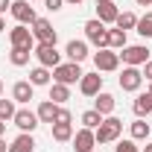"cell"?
I'll return each instance as SVG.
<instances>
[{
  "mask_svg": "<svg viewBox=\"0 0 152 152\" xmlns=\"http://www.w3.org/2000/svg\"><path fill=\"white\" fill-rule=\"evenodd\" d=\"M120 132H123V120L108 114V117H102V123L94 129V137H96V143H114L120 137Z\"/></svg>",
  "mask_w": 152,
  "mask_h": 152,
  "instance_id": "6da1fadb",
  "label": "cell"
},
{
  "mask_svg": "<svg viewBox=\"0 0 152 152\" xmlns=\"http://www.w3.org/2000/svg\"><path fill=\"white\" fill-rule=\"evenodd\" d=\"M85 38L94 44L96 50L108 47V29H105V23H102V20H96V18L85 20Z\"/></svg>",
  "mask_w": 152,
  "mask_h": 152,
  "instance_id": "7a4b0ae2",
  "label": "cell"
},
{
  "mask_svg": "<svg viewBox=\"0 0 152 152\" xmlns=\"http://www.w3.org/2000/svg\"><path fill=\"white\" fill-rule=\"evenodd\" d=\"M94 64H96L99 73H111V70L120 67V53L111 50V47H102V50H96V53H94Z\"/></svg>",
  "mask_w": 152,
  "mask_h": 152,
  "instance_id": "3957f363",
  "label": "cell"
},
{
  "mask_svg": "<svg viewBox=\"0 0 152 152\" xmlns=\"http://www.w3.org/2000/svg\"><path fill=\"white\" fill-rule=\"evenodd\" d=\"M120 58H123L126 67H140V64L149 61V50L143 44H132V47H123L120 50Z\"/></svg>",
  "mask_w": 152,
  "mask_h": 152,
  "instance_id": "277c9868",
  "label": "cell"
},
{
  "mask_svg": "<svg viewBox=\"0 0 152 152\" xmlns=\"http://www.w3.org/2000/svg\"><path fill=\"white\" fill-rule=\"evenodd\" d=\"M53 79L61 82V85H73L82 79V67H79V61H64V64H58L53 67Z\"/></svg>",
  "mask_w": 152,
  "mask_h": 152,
  "instance_id": "5b68a950",
  "label": "cell"
},
{
  "mask_svg": "<svg viewBox=\"0 0 152 152\" xmlns=\"http://www.w3.org/2000/svg\"><path fill=\"white\" fill-rule=\"evenodd\" d=\"M32 53H35L41 67H58V64H61V53L56 50V44H38Z\"/></svg>",
  "mask_w": 152,
  "mask_h": 152,
  "instance_id": "8992f818",
  "label": "cell"
},
{
  "mask_svg": "<svg viewBox=\"0 0 152 152\" xmlns=\"http://www.w3.org/2000/svg\"><path fill=\"white\" fill-rule=\"evenodd\" d=\"M32 38L38 44H56V29L47 18H35L32 20Z\"/></svg>",
  "mask_w": 152,
  "mask_h": 152,
  "instance_id": "52a82bcc",
  "label": "cell"
},
{
  "mask_svg": "<svg viewBox=\"0 0 152 152\" xmlns=\"http://www.w3.org/2000/svg\"><path fill=\"white\" fill-rule=\"evenodd\" d=\"M9 12H12V18L18 20V23H23V26H26V23L32 26V20L38 18V15H35V9L29 6V0H15Z\"/></svg>",
  "mask_w": 152,
  "mask_h": 152,
  "instance_id": "ba28073f",
  "label": "cell"
},
{
  "mask_svg": "<svg viewBox=\"0 0 152 152\" xmlns=\"http://www.w3.org/2000/svg\"><path fill=\"white\" fill-rule=\"evenodd\" d=\"M9 41H12V47H29V50H35L32 29H29V26H23V23H18L15 29H9Z\"/></svg>",
  "mask_w": 152,
  "mask_h": 152,
  "instance_id": "9c48e42d",
  "label": "cell"
},
{
  "mask_svg": "<svg viewBox=\"0 0 152 152\" xmlns=\"http://www.w3.org/2000/svg\"><path fill=\"white\" fill-rule=\"evenodd\" d=\"M12 120H15V126H18L20 132H29V134L35 132L38 123H41V120H38V114H35V111H29V108H18Z\"/></svg>",
  "mask_w": 152,
  "mask_h": 152,
  "instance_id": "30bf717a",
  "label": "cell"
},
{
  "mask_svg": "<svg viewBox=\"0 0 152 152\" xmlns=\"http://www.w3.org/2000/svg\"><path fill=\"white\" fill-rule=\"evenodd\" d=\"M79 91H82L85 96H96L99 94V91H102V76H99V70H96V73H82Z\"/></svg>",
  "mask_w": 152,
  "mask_h": 152,
  "instance_id": "8fae6325",
  "label": "cell"
},
{
  "mask_svg": "<svg viewBox=\"0 0 152 152\" xmlns=\"http://www.w3.org/2000/svg\"><path fill=\"white\" fill-rule=\"evenodd\" d=\"M96 146V137H94V129H79V132L73 134V149L76 152H94Z\"/></svg>",
  "mask_w": 152,
  "mask_h": 152,
  "instance_id": "7c38bea8",
  "label": "cell"
},
{
  "mask_svg": "<svg viewBox=\"0 0 152 152\" xmlns=\"http://www.w3.org/2000/svg\"><path fill=\"white\" fill-rule=\"evenodd\" d=\"M143 85V73L137 70V67H123V73H120V88L123 91H137Z\"/></svg>",
  "mask_w": 152,
  "mask_h": 152,
  "instance_id": "4fadbf2b",
  "label": "cell"
},
{
  "mask_svg": "<svg viewBox=\"0 0 152 152\" xmlns=\"http://www.w3.org/2000/svg\"><path fill=\"white\" fill-rule=\"evenodd\" d=\"M120 15V9L114 6L111 0H102V3H96V20H102V23H114Z\"/></svg>",
  "mask_w": 152,
  "mask_h": 152,
  "instance_id": "5bb4252c",
  "label": "cell"
},
{
  "mask_svg": "<svg viewBox=\"0 0 152 152\" xmlns=\"http://www.w3.org/2000/svg\"><path fill=\"white\" fill-rule=\"evenodd\" d=\"M64 53H67L70 61H85L88 58V41H67Z\"/></svg>",
  "mask_w": 152,
  "mask_h": 152,
  "instance_id": "9a60e30c",
  "label": "cell"
},
{
  "mask_svg": "<svg viewBox=\"0 0 152 152\" xmlns=\"http://www.w3.org/2000/svg\"><path fill=\"white\" fill-rule=\"evenodd\" d=\"M38 120L41 123H56V114H58V105L53 102V99H44L41 105H38Z\"/></svg>",
  "mask_w": 152,
  "mask_h": 152,
  "instance_id": "2e32d148",
  "label": "cell"
},
{
  "mask_svg": "<svg viewBox=\"0 0 152 152\" xmlns=\"http://www.w3.org/2000/svg\"><path fill=\"white\" fill-rule=\"evenodd\" d=\"M32 88H35L32 82H15V88H12V99L26 105V102L32 99Z\"/></svg>",
  "mask_w": 152,
  "mask_h": 152,
  "instance_id": "e0dca14e",
  "label": "cell"
},
{
  "mask_svg": "<svg viewBox=\"0 0 152 152\" xmlns=\"http://www.w3.org/2000/svg\"><path fill=\"white\" fill-rule=\"evenodd\" d=\"M35 149V140H32V134L29 132H20L15 140H12V146H9V152H32Z\"/></svg>",
  "mask_w": 152,
  "mask_h": 152,
  "instance_id": "ac0fdd59",
  "label": "cell"
},
{
  "mask_svg": "<svg viewBox=\"0 0 152 152\" xmlns=\"http://www.w3.org/2000/svg\"><path fill=\"white\" fill-rule=\"evenodd\" d=\"M132 111L137 114V117L152 114V94H149V91H146V94H137V99L132 102Z\"/></svg>",
  "mask_w": 152,
  "mask_h": 152,
  "instance_id": "d6986e66",
  "label": "cell"
},
{
  "mask_svg": "<svg viewBox=\"0 0 152 152\" xmlns=\"http://www.w3.org/2000/svg\"><path fill=\"white\" fill-rule=\"evenodd\" d=\"M94 108L102 114V117H108V114L114 111V96L105 94V91H99V94H96V99H94Z\"/></svg>",
  "mask_w": 152,
  "mask_h": 152,
  "instance_id": "ffe728a7",
  "label": "cell"
},
{
  "mask_svg": "<svg viewBox=\"0 0 152 152\" xmlns=\"http://www.w3.org/2000/svg\"><path fill=\"white\" fill-rule=\"evenodd\" d=\"M53 140H58V143L73 140V126L70 123H53Z\"/></svg>",
  "mask_w": 152,
  "mask_h": 152,
  "instance_id": "44dd1931",
  "label": "cell"
},
{
  "mask_svg": "<svg viewBox=\"0 0 152 152\" xmlns=\"http://www.w3.org/2000/svg\"><path fill=\"white\" fill-rule=\"evenodd\" d=\"M29 56H32V50H29V47H12L9 61H12L15 67H23V64H29Z\"/></svg>",
  "mask_w": 152,
  "mask_h": 152,
  "instance_id": "7402d4cb",
  "label": "cell"
},
{
  "mask_svg": "<svg viewBox=\"0 0 152 152\" xmlns=\"http://www.w3.org/2000/svg\"><path fill=\"white\" fill-rule=\"evenodd\" d=\"M50 99L61 105V102H67L70 99V85H61V82H53V88H50Z\"/></svg>",
  "mask_w": 152,
  "mask_h": 152,
  "instance_id": "603a6c76",
  "label": "cell"
},
{
  "mask_svg": "<svg viewBox=\"0 0 152 152\" xmlns=\"http://www.w3.org/2000/svg\"><path fill=\"white\" fill-rule=\"evenodd\" d=\"M129 132H132V140H146L149 137V123L143 117H137L132 126H129Z\"/></svg>",
  "mask_w": 152,
  "mask_h": 152,
  "instance_id": "cb8c5ba5",
  "label": "cell"
},
{
  "mask_svg": "<svg viewBox=\"0 0 152 152\" xmlns=\"http://www.w3.org/2000/svg\"><path fill=\"white\" fill-rule=\"evenodd\" d=\"M50 67H41V64H38V67H32V70H29V82H32V85H50Z\"/></svg>",
  "mask_w": 152,
  "mask_h": 152,
  "instance_id": "d4e9b609",
  "label": "cell"
},
{
  "mask_svg": "<svg viewBox=\"0 0 152 152\" xmlns=\"http://www.w3.org/2000/svg\"><path fill=\"white\" fill-rule=\"evenodd\" d=\"M114 23H117V29L129 32V29H134V26H137V15H134V12H120Z\"/></svg>",
  "mask_w": 152,
  "mask_h": 152,
  "instance_id": "484cf974",
  "label": "cell"
},
{
  "mask_svg": "<svg viewBox=\"0 0 152 152\" xmlns=\"http://www.w3.org/2000/svg\"><path fill=\"white\" fill-rule=\"evenodd\" d=\"M99 123H102V114L96 111V108H88V111L82 114V126L85 129H96Z\"/></svg>",
  "mask_w": 152,
  "mask_h": 152,
  "instance_id": "4316f807",
  "label": "cell"
},
{
  "mask_svg": "<svg viewBox=\"0 0 152 152\" xmlns=\"http://www.w3.org/2000/svg\"><path fill=\"white\" fill-rule=\"evenodd\" d=\"M108 47L111 50H123L126 47V32L123 29H108Z\"/></svg>",
  "mask_w": 152,
  "mask_h": 152,
  "instance_id": "83f0119b",
  "label": "cell"
},
{
  "mask_svg": "<svg viewBox=\"0 0 152 152\" xmlns=\"http://www.w3.org/2000/svg\"><path fill=\"white\" fill-rule=\"evenodd\" d=\"M15 111H18V108H15V99H0V120H3V123L12 120Z\"/></svg>",
  "mask_w": 152,
  "mask_h": 152,
  "instance_id": "f1b7e54d",
  "label": "cell"
},
{
  "mask_svg": "<svg viewBox=\"0 0 152 152\" xmlns=\"http://www.w3.org/2000/svg\"><path fill=\"white\" fill-rule=\"evenodd\" d=\"M137 32L143 38H152V15H146V18H137V26H134Z\"/></svg>",
  "mask_w": 152,
  "mask_h": 152,
  "instance_id": "f546056e",
  "label": "cell"
},
{
  "mask_svg": "<svg viewBox=\"0 0 152 152\" xmlns=\"http://www.w3.org/2000/svg\"><path fill=\"white\" fill-rule=\"evenodd\" d=\"M117 152H140V149L134 146V140H120L117 143Z\"/></svg>",
  "mask_w": 152,
  "mask_h": 152,
  "instance_id": "4dcf8cb0",
  "label": "cell"
},
{
  "mask_svg": "<svg viewBox=\"0 0 152 152\" xmlns=\"http://www.w3.org/2000/svg\"><path fill=\"white\" fill-rule=\"evenodd\" d=\"M70 120H73V114L67 111V108H61V105H58V114H56V123H70Z\"/></svg>",
  "mask_w": 152,
  "mask_h": 152,
  "instance_id": "1f68e13d",
  "label": "cell"
},
{
  "mask_svg": "<svg viewBox=\"0 0 152 152\" xmlns=\"http://www.w3.org/2000/svg\"><path fill=\"white\" fill-rule=\"evenodd\" d=\"M44 6H47L50 12H58V9L64 6V0H44Z\"/></svg>",
  "mask_w": 152,
  "mask_h": 152,
  "instance_id": "d6a6232c",
  "label": "cell"
},
{
  "mask_svg": "<svg viewBox=\"0 0 152 152\" xmlns=\"http://www.w3.org/2000/svg\"><path fill=\"white\" fill-rule=\"evenodd\" d=\"M143 76H146V79H152V61H146V64H143Z\"/></svg>",
  "mask_w": 152,
  "mask_h": 152,
  "instance_id": "836d02e7",
  "label": "cell"
},
{
  "mask_svg": "<svg viewBox=\"0 0 152 152\" xmlns=\"http://www.w3.org/2000/svg\"><path fill=\"white\" fill-rule=\"evenodd\" d=\"M6 9H12V0H0V15H3Z\"/></svg>",
  "mask_w": 152,
  "mask_h": 152,
  "instance_id": "e575fe53",
  "label": "cell"
},
{
  "mask_svg": "<svg viewBox=\"0 0 152 152\" xmlns=\"http://www.w3.org/2000/svg\"><path fill=\"white\" fill-rule=\"evenodd\" d=\"M137 6H152V0H134Z\"/></svg>",
  "mask_w": 152,
  "mask_h": 152,
  "instance_id": "d590c367",
  "label": "cell"
},
{
  "mask_svg": "<svg viewBox=\"0 0 152 152\" xmlns=\"http://www.w3.org/2000/svg\"><path fill=\"white\" fill-rule=\"evenodd\" d=\"M0 152H9V146H6V140L0 137Z\"/></svg>",
  "mask_w": 152,
  "mask_h": 152,
  "instance_id": "8d00e7d4",
  "label": "cell"
},
{
  "mask_svg": "<svg viewBox=\"0 0 152 152\" xmlns=\"http://www.w3.org/2000/svg\"><path fill=\"white\" fill-rule=\"evenodd\" d=\"M64 3H70V6H79V3H85V0H64Z\"/></svg>",
  "mask_w": 152,
  "mask_h": 152,
  "instance_id": "74e56055",
  "label": "cell"
},
{
  "mask_svg": "<svg viewBox=\"0 0 152 152\" xmlns=\"http://www.w3.org/2000/svg\"><path fill=\"white\" fill-rule=\"evenodd\" d=\"M3 132H6V123H3V120H0V137H3Z\"/></svg>",
  "mask_w": 152,
  "mask_h": 152,
  "instance_id": "f35d334b",
  "label": "cell"
},
{
  "mask_svg": "<svg viewBox=\"0 0 152 152\" xmlns=\"http://www.w3.org/2000/svg\"><path fill=\"white\" fill-rule=\"evenodd\" d=\"M3 29H6V23H3V15H0V32H3Z\"/></svg>",
  "mask_w": 152,
  "mask_h": 152,
  "instance_id": "ab89813d",
  "label": "cell"
},
{
  "mask_svg": "<svg viewBox=\"0 0 152 152\" xmlns=\"http://www.w3.org/2000/svg\"><path fill=\"white\" fill-rule=\"evenodd\" d=\"M146 91H149V94H152V79H149V88H146Z\"/></svg>",
  "mask_w": 152,
  "mask_h": 152,
  "instance_id": "60d3db41",
  "label": "cell"
},
{
  "mask_svg": "<svg viewBox=\"0 0 152 152\" xmlns=\"http://www.w3.org/2000/svg\"><path fill=\"white\" fill-rule=\"evenodd\" d=\"M143 152H152V143H149V146H146V149H143Z\"/></svg>",
  "mask_w": 152,
  "mask_h": 152,
  "instance_id": "b9f144b4",
  "label": "cell"
},
{
  "mask_svg": "<svg viewBox=\"0 0 152 152\" xmlns=\"http://www.w3.org/2000/svg\"><path fill=\"white\" fill-rule=\"evenodd\" d=\"M0 94H3V82H0Z\"/></svg>",
  "mask_w": 152,
  "mask_h": 152,
  "instance_id": "7bdbcfd3",
  "label": "cell"
},
{
  "mask_svg": "<svg viewBox=\"0 0 152 152\" xmlns=\"http://www.w3.org/2000/svg\"><path fill=\"white\" fill-rule=\"evenodd\" d=\"M94 3H102V0H94Z\"/></svg>",
  "mask_w": 152,
  "mask_h": 152,
  "instance_id": "ee69618b",
  "label": "cell"
},
{
  "mask_svg": "<svg viewBox=\"0 0 152 152\" xmlns=\"http://www.w3.org/2000/svg\"><path fill=\"white\" fill-rule=\"evenodd\" d=\"M29 3H32V0H29Z\"/></svg>",
  "mask_w": 152,
  "mask_h": 152,
  "instance_id": "f6af8a7d",
  "label": "cell"
}]
</instances>
